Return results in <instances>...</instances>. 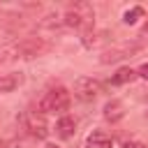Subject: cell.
I'll use <instances>...</instances> for the list:
<instances>
[{
    "label": "cell",
    "instance_id": "3957f363",
    "mask_svg": "<svg viewBox=\"0 0 148 148\" xmlns=\"http://www.w3.org/2000/svg\"><path fill=\"white\" fill-rule=\"evenodd\" d=\"M42 51H46V44H44L39 37H28V39H21V42L12 49L14 58H35V56H39Z\"/></svg>",
    "mask_w": 148,
    "mask_h": 148
},
{
    "label": "cell",
    "instance_id": "277c9868",
    "mask_svg": "<svg viewBox=\"0 0 148 148\" xmlns=\"http://www.w3.org/2000/svg\"><path fill=\"white\" fill-rule=\"evenodd\" d=\"M74 95L81 102H92L99 95V83L95 79H90V76H79L74 81Z\"/></svg>",
    "mask_w": 148,
    "mask_h": 148
},
{
    "label": "cell",
    "instance_id": "4fadbf2b",
    "mask_svg": "<svg viewBox=\"0 0 148 148\" xmlns=\"http://www.w3.org/2000/svg\"><path fill=\"white\" fill-rule=\"evenodd\" d=\"M136 74H139L141 79H146V81H148V62H143V65L139 67V72H136Z\"/></svg>",
    "mask_w": 148,
    "mask_h": 148
},
{
    "label": "cell",
    "instance_id": "7a4b0ae2",
    "mask_svg": "<svg viewBox=\"0 0 148 148\" xmlns=\"http://www.w3.org/2000/svg\"><path fill=\"white\" fill-rule=\"evenodd\" d=\"M92 18H95L92 7L86 5V2H79V5H74L72 9H67L62 23H65V25H72V28H83V30L88 32V28L92 25Z\"/></svg>",
    "mask_w": 148,
    "mask_h": 148
},
{
    "label": "cell",
    "instance_id": "8992f818",
    "mask_svg": "<svg viewBox=\"0 0 148 148\" xmlns=\"http://www.w3.org/2000/svg\"><path fill=\"white\" fill-rule=\"evenodd\" d=\"M25 130H28L32 136H37V139H46L49 125H46V120H44V113H37V111L28 113V116H25Z\"/></svg>",
    "mask_w": 148,
    "mask_h": 148
},
{
    "label": "cell",
    "instance_id": "ba28073f",
    "mask_svg": "<svg viewBox=\"0 0 148 148\" xmlns=\"http://www.w3.org/2000/svg\"><path fill=\"white\" fill-rule=\"evenodd\" d=\"M21 83H23V74H21V72L0 74V95H5V92H14Z\"/></svg>",
    "mask_w": 148,
    "mask_h": 148
},
{
    "label": "cell",
    "instance_id": "e0dca14e",
    "mask_svg": "<svg viewBox=\"0 0 148 148\" xmlns=\"http://www.w3.org/2000/svg\"><path fill=\"white\" fill-rule=\"evenodd\" d=\"M0 148H2V143H0Z\"/></svg>",
    "mask_w": 148,
    "mask_h": 148
},
{
    "label": "cell",
    "instance_id": "6da1fadb",
    "mask_svg": "<svg viewBox=\"0 0 148 148\" xmlns=\"http://www.w3.org/2000/svg\"><path fill=\"white\" fill-rule=\"evenodd\" d=\"M67 109H69V92L62 86L51 88L39 99V113H65Z\"/></svg>",
    "mask_w": 148,
    "mask_h": 148
},
{
    "label": "cell",
    "instance_id": "52a82bcc",
    "mask_svg": "<svg viewBox=\"0 0 148 148\" xmlns=\"http://www.w3.org/2000/svg\"><path fill=\"white\" fill-rule=\"evenodd\" d=\"M86 148H113V139H111L106 132L95 130V132L88 134V139H86Z\"/></svg>",
    "mask_w": 148,
    "mask_h": 148
},
{
    "label": "cell",
    "instance_id": "7c38bea8",
    "mask_svg": "<svg viewBox=\"0 0 148 148\" xmlns=\"http://www.w3.org/2000/svg\"><path fill=\"white\" fill-rule=\"evenodd\" d=\"M143 7H132V9H127L125 14H123V21L127 23V25H132V23H136L139 18H143Z\"/></svg>",
    "mask_w": 148,
    "mask_h": 148
},
{
    "label": "cell",
    "instance_id": "9a60e30c",
    "mask_svg": "<svg viewBox=\"0 0 148 148\" xmlns=\"http://www.w3.org/2000/svg\"><path fill=\"white\" fill-rule=\"evenodd\" d=\"M46 148H58V146H53V143H49V146H46Z\"/></svg>",
    "mask_w": 148,
    "mask_h": 148
},
{
    "label": "cell",
    "instance_id": "30bf717a",
    "mask_svg": "<svg viewBox=\"0 0 148 148\" xmlns=\"http://www.w3.org/2000/svg\"><path fill=\"white\" fill-rule=\"evenodd\" d=\"M74 132H76V123H74L72 116H62L56 123V134L60 139H69V136H74Z\"/></svg>",
    "mask_w": 148,
    "mask_h": 148
},
{
    "label": "cell",
    "instance_id": "5bb4252c",
    "mask_svg": "<svg viewBox=\"0 0 148 148\" xmlns=\"http://www.w3.org/2000/svg\"><path fill=\"white\" fill-rule=\"evenodd\" d=\"M125 148H146V146L139 143V141H130V143H125Z\"/></svg>",
    "mask_w": 148,
    "mask_h": 148
},
{
    "label": "cell",
    "instance_id": "2e32d148",
    "mask_svg": "<svg viewBox=\"0 0 148 148\" xmlns=\"http://www.w3.org/2000/svg\"><path fill=\"white\" fill-rule=\"evenodd\" d=\"M143 32H148V23H146V28H143Z\"/></svg>",
    "mask_w": 148,
    "mask_h": 148
},
{
    "label": "cell",
    "instance_id": "5b68a950",
    "mask_svg": "<svg viewBox=\"0 0 148 148\" xmlns=\"http://www.w3.org/2000/svg\"><path fill=\"white\" fill-rule=\"evenodd\" d=\"M136 51H141V44H120V46H111V49H106V51L102 53L99 62H104V65L118 62V60H123V58H132Z\"/></svg>",
    "mask_w": 148,
    "mask_h": 148
},
{
    "label": "cell",
    "instance_id": "8fae6325",
    "mask_svg": "<svg viewBox=\"0 0 148 148\" xmlns=\"http://www.w3.org/2000/svg\"><path fill=\"white\" fill-rule=\"evenodd\" d=\"M134 76H136L134 69H130V67H120V69L111 76V83H113V86H125V83L134 81Z\"/></svg>",
    "mask_w": 148,
    "mask_h": 148
},
{
    "label": "cell",
    "instance_id": "9c48e42d",
    "mask_svg": "<svg viewBox=\"0 0 148 148\" xmlns=\"http://www.w3.org/2000/svg\"><path fill=\"white\" fill-rule=\"evenodd\" d=\"M123 116H125V104L120 99H111L104 104V118L109 123H118V120H123Z\"/></svg>",
    "mask_w": 148,
    "mask_h": 148
}]
</instances>
